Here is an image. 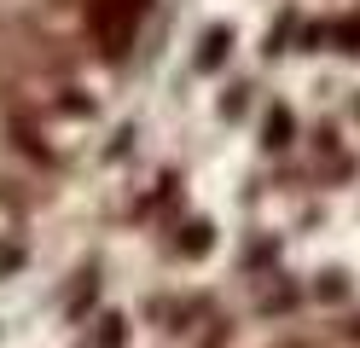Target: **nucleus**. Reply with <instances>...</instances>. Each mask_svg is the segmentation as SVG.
Segmentation results:
<instances>
[{"label": "nucleus", "mask_w": 360, "mask_h": 348, "mask_svg": "<svg viewBox=\"0 0 360 348\" xmlns=\"http://www.w3.org/2000/svg\"><path fill=\"white\" fill-rule=\"evenodd\" d=\"M140 12H146V0H87V18H94V35L110 58L128 53V41L134 30H140Z\"/></svg>", "instance_id": "1"}, {"label": "nucleus", "mask_w": 360, "mask_h": 348, "mask_svg": "<svg viewBox=\"0 0 360 348\" xmlns=\"http://www.w3.org/2000/svg\"><path fill=\"white\" fill-rule=\"evenodd\" d=\"M233 46V30L227 23H215V30H204V41H198V70H221V58H227Z\"/></svg>", "instance_id": "2"}, {"label": "nucleus", "mask_w": 360, "mask_h": 348, "mask_svg": "<svg viewBox=\"0 0 360 348\" xmlns=\"http://www.w3.org/2000/svg\"><path fill=\"white\" fill-rule=\"evenodd\" d=\"M210 244H215V226H210V221H186V226H180V244H174V250H180V255H204Z\"/></svg>", "instance_id": "3"}, {"label": "nucleus", "mask_w": 360, "mask_h": 348, "mask_svg": "<svg viewBox=\"0 0 360 348\" xmlns=\"http://www.w3.org/2000/svg\"><path fill=\"white\" fill-rule=\"evenodd\" d=\"M290 146V110H267V151Z\"/></svg>", "instance_id": "4"}, {"label": "nucleus", "mask_w": 360, "mask_h": 348, "mask_svg": "<svg viewBox=\"0 0 360 348\" xmlns=\"http://www.w3.org/2000/svg\"><path fill=\"white\" fill-rule=\"evenodd\" d=\"M331 41H337V53H360V12L337 23V30H331Z\"/></svg>", "instance_id": "5"}, {"label": "nucleus", "mask_w": 360, "mask_h": 348, "mask_svg": "<svg viewBox=\"0 0 360 348\" xmlns=\"http://www.w3.org/2000/svg\"><path fill=\"white\" fill-rule=\"evenodd\" d=\"M99 325H105V331H99V348H122V342H128V331H122L128 319H122V314H105Z\"/></svg>", "instance_id": "6"}, {"label": "nucleus", "mask_w": 360, "mask_h": 348, "mask_svg": "<svg viewBox=\"0 0 360 348\" xmlns=\"http://www.w3.org/2000/svg\"><path fill=\"white\" fill-rule=\"evenodd\" d=\"M320 296H343V273H320Z\"/></svg>", "instance_id": "7"}, {"label": "nucleus", "mask_w": 360, "mask_h": 348, "mask_svg": "<svg viewBox=\"0 0 360 348\" xmlns=\"http://www.w3.org/2000/svg\"><path fill=\"white\" fill-rule=\"evenodd\" d=\"M349 331H354V337H360V319H354V325H349Z\"/></svg>", "instance_id": "8"}]
</instances>
